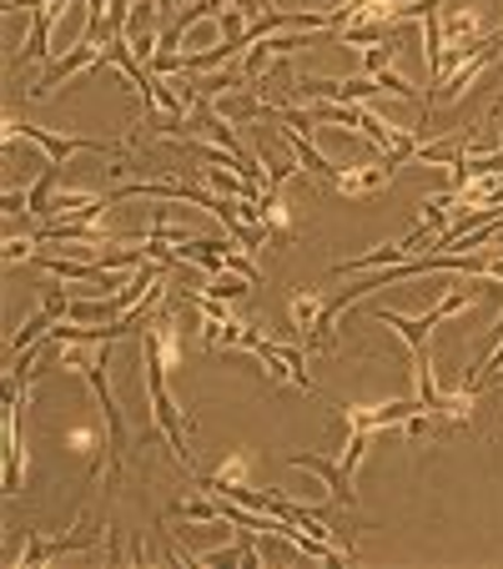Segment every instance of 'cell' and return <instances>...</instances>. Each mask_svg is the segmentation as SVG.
<instances>
[{
	"label": "cell",
	"instance_id": "cell-1",
	"mask_svg": "<svg viewBox=\"0 0 503 569\" xmlns=\"http://www.w3.org/2000/svg\"><path fill=\"white\" fill-rule=\"evenodd\" d=\"M141 388H147V403H151V429L167 439V449H172V459L182 463V469H192V449H187V419H182V409H177L172 388H167V363H161L157 343H151L147 333H141Z\"/></svg>",
	"mask_w": 503,
	"mask_h": 569
},
{
	"label": "cell",
	"instance_id": "cell-2",
	"mask_svg": "<svg viewBox=\"0 0 503 569\" xmlns=\"http://www.w3.org/2000/svg\"><path fill=\"white\" fill-rule=\"evenodd\" d=\"M6 147L16 141H31L46 151V161H71V157H121L131 141H91V137H71V131H46V127H21L16 117H6Z\"/></svg>",
	"mask_w": 503,
	"mask_h": 569
},
{
	"label": "cell",
	"instance_id": "cell-3",
	"mask_svg": "<svg viewBox=\"0 0 503 569\" xmlns=\"http://www.w3.org/2000/svg\"><path fill=\"white\" fill-rule=\"evenodd\" d=\"M499 56H503V41H499V36H483V41H473L469 51H463V61L453 66V71L439 81L443 91H439V97H433V101H439V107H459V101L469 97V87H473V81H479L483 71H489L493 61H499Z\"/></svg>",
	"mask_w": 503,
	"mask_h": 569
},
{
	"label": "cell",
	"instance_id": "cell-4",
	"mask_svg": "<svg viewBox=\"0 0 503 569\" xmlns=\"http://www.w3.org/2000/svg\"><path fill=\"white\" fill-rule=\"evenodd\" d=\"M107 46H111V41H101V36H81V41H76L71 51L61 56V61H51V66L41 71V81L31 87V101H51L61 81H71V76H81V71H91V66H101Z\"/></svg>",
	"mask_w": 503,
	"mask_h": 569
},
{
	"label": "cell",
	"instance_id": "cell-5",
	"mask_svg": "<svg viewBox=\"0 0 503 569\" xmlns=\"http://www.w3.org/2000/svg\"><path fill=\"white\" fill-rule=\"evenodd\" d=\"M429 237H439L429 222H418L408 237H398V242H383V248H373V252H363V258H348V262H338V278H363V272H378V268H398V262H408V258H418L423 252V242Z\"/></svg>",
	"mask_w": 503,
	"mask_h": 569
},
{
	"label": "cell",
	"instance_id": "cell-6",
	"mask_svg": "<svg viewBox=\"0 0 503 569\" xmlns=\"http://www.w3.org/2000/svg\"><path fill=\"white\" fill-rule=\"evenodd\" d=\"M252 358L262 363V373H268L272 383H292V388H302V393H318V383H312V373H308V343H268V338H262V343L252 348Z\"/></svg>",
	"mask_w": 503,
	"mask_h": 569
},
{
	"label": "cell",
	"instance_id": "cell-7",
	"mask_svg": "<svg viewBox=\"0 0 503 569\" xmlns=\"http://www.w3.org/2000/svg\"><path fill=\"white\" fill-rule=\"evenodd\" d=\"M97 535H101V529L91 525V519H81L71 535H56V539H41L31 529V535H26V545H21V555H11V569H41V565H51V559L71 555V549H87Z\"/></svg>",
	"mask_w": 503,
	"mask_h": 569
},
{
	"label": "cell",
	"instance_id": "cell-8",
	"mask_svg": "<svg viewBox=\"0 0 503 569\" xmlns=\"http://www.w3.org/2000/svg\"><path fill=\"white\" fill-rule=\"evenodd\" d=\"M393 177H398V161H388V157H378V161H358V167H338V177H332V187L343 197H378L383 187H393Z\"/></svg>",
	"mask_w": 503,
	"mask_h": 569
},
{
	"label": "cell",
	"instance_id": "cell-9",
	"mask_svg": "<svg viewBox=\"0 0 503 569\" xmlns=\"http://www.w3.org/2000/svg\"><path fill=\"white\" fill-rule=\"evenodd\" d=\"M26 393H31V383L26 388H11V398H6V495H21L26 483V449H21V403Z\"/></svg>",
	"mask_w": 503,
	"mask_h": 569
},
{
	"label": "cell",
	"instance_id": "cell-10",
	"mask_svg": "<svg viewBox=\"0 0 503 569\" xmlns=\"http://www.w3.org/2000/svg\"><path fill=\"white\" fill-rule=\"evenodd\" d=\"M292 469H308V473H318L322 483H328V499L338 509H358V495H353V473L343 469L338 459H322V453H292Z\"/></svg>",
	"mask_w": 503,
	"mask_h": 569
},
{
	"label": "cell",
	"instance_id": "cell-11",
	"mask_svg": "<svg viewBox=\"0 0 503 569\" xmlns=\"http://www.w3.org/2000/svg\"><path fill=\"white\" fill-rule=\"evenodd\" d=\"M288 312H292V328L302 333V343H312L322 328V312H328V298H322V288H292Z\"/></svg>",
	"mask_w": 503,
	"mask_h": 569
},
{
	"label": "cell",
	"instance_id": "cell-12",
	"mask_svg": "<svg viewBox=\"0 0 503 569\" xmlns=\"http://www.w3.org/2000/svg\"><path fill=\"white\" fill-rule=\"evenodd\" d=\"M147 338L157 343L161 363H167V368H182V322H177L172 312H157V318L147 322Z\"/></svg>",
	"mask_w": 503,
	"mask_h": 569
},
{
	"label": "cell",
	"instance_id": "cell-13",
	"mask_svg": "<svg viewBox=\"0 0 503 569\" xmlns=\"http://www.w3.org/2000/svg\"><path fill=\"white\" fill-rule=\"evenodd\" d=\"M252 288H258L252 278H242V272L222 268V272H212V278H207L202 292H212V298H227V302H247V298H252Z\"/></svg>",
	"mask_w": 503,
	"mask_h": 569
},
{
	"label": "cell",
	"instance_id": "cell-14",
	"mask_svg": "<svg viewBox=\"0 0 503 569\" xmlns=\"http://www.w3.org/2000/svg\"><path fill=\"white\" fill-rule=\"evenodd\" d=\"M398 61V46H393V36L388 41H378V46H363L358 51V66H363V76H378V71H388V66Z\"/></svg>",
	"mask_w": 503,
	"mask_h": 569
},
{
	"label": "cell",
	"instance_id": "cell-15",
	"mask_svg": "<svg viewBox=\"0 0 503 569\" xmlns=\"http://www.w3.org/2000/svg\"><path fill=\"white\" fill-rule=\"evenodd\" d=\"M247 463H252V459H247V453H237V459H227L222 469H217V479H222V483H247Z\"/></svg>",
	"mask_w": 503,
	"mask_h": 569
},
{
	"label": "cell",
	"instance_id": "cell-16",
	"mask_svg": "<svg viewBox=\"0 0 503 569\" xmlns=\"http://www.w3.org/2000/svg\"><path fill=\"white\" fill-rule=\"evenodd\" d=\"M227 6H232V11H242V16H247V21H258V16H262V11H268L272 0H227Z\"/></svg>",
	"mask_w": 503,
	"mask_h": 569
},
{
	"label": "cell",
	"instance_id": "cell-17",
	"mask_svg": "<svg viewBox=\"0 0 503 569\" xmlns=\"http://www.w3.org/2000/svg\"><path fill=\"white\" fill-rule=\"evenodd\" d=\"M368 6H378V0H343V11H348V21H353L358 11H368Z\"/></svg>",
	"mask_w": 503,
	"mask_h": 569
}]
</instances>
